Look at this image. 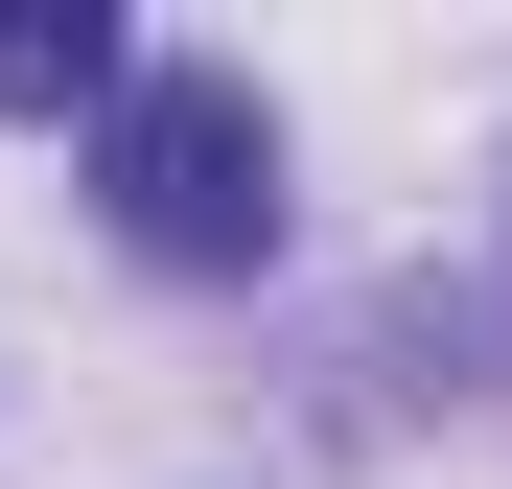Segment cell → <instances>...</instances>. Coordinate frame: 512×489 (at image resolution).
I'll return each instance as SVG.
<instances>
[{"instance_id": "1", "label": "cell", "mask_w": 512, "mask_h": 489, "mask_svg": "<svg viewBox=\"0 0 512 489\" xmlns=\"http://www.w3.org/2000/svg\"><path fill=\"white\" fill-rule=\"evenodd\" d=\"M94 210L163 280H256L280 257V117H256V70H140L94 117Z\"/></svg>"}, {"instance_id": "2", "label": "cell", "mask_w": 512, "mask_h": 489, "mask_svg": "<svg viewBox=\"0 0 512 489\" xmlns=\"http://www.w3.org/2000/svg\"><path fill=\"white\" fill-rule=\"evenodd\" d=\"M117 94H140L117 0H0V117H117Z\"/></svg>"}]
</instances>
